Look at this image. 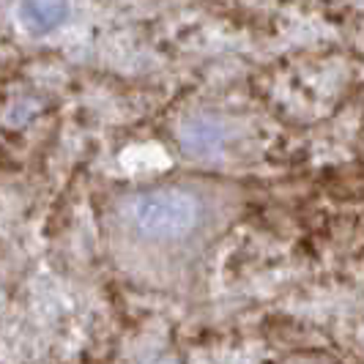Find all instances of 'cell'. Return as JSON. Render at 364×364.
<instances>
[{"label":"cell","mask_w":364,"mask_h":364,"mask_svg":"<svg viewBox=\"0 0 364 364\" xmlns=\"http://www.w3.org/2000/svg\"><path fill=\"white\" fill-rule=\"evenodd\" d=\"M233 203L200 183H151L112 205V233L132 272L176 282L214 241Z\"/></svg>","instance_id":"obj_1"},{"label":"cell","mask_w":364,"mask_h":364,"mask_svg":"<svg viewBox=\"0 0 364 364\" xmlns=\"http://www.w3.org/2000/svg\"><path fill=\"white\" fill-rule=\"evenodd\" d=\"M69 0H19L17 17L31 33H50L69 19Z\"/></svg>","instance_id":"obj_2"},{"label":"cell","mask_w":364,"mask_h":364,"mask_svg":"<svg viewBox=\"0 0 364 364\" xmlns=\"http://www.w3.org/2000/svg\"><path fill=\"white\" fill-rule=\"evenodd\" d=\"M277 364H340L334 356H328L323 350H301V353H293L288 359H282V362Z\"/></svg>","instance_id":"obj_3"}]
</instances>
